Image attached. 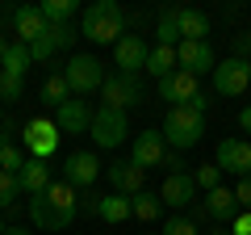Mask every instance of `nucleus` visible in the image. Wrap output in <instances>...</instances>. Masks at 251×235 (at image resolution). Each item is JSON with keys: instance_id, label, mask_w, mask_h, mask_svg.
<instances>
[{"instance_id": "2eb2a0df", "label": "nucleus", "mask_w": 251, "mask_h": 235, "mask_svg": "<svg viewBox=\"0 0 251 235\" xmlns=\"http://www.w3.org/2000/svg\"><path fill=\"white\" fill-rule=\"evenodd\" d=\"M130 160L138 164V168H159L163 160H168V143H163L159 130H143V135H134V143H130Z\"/></svg>"}, {"instance_id": "72a5a7b5", "label": "nucleus", "mask_w": 251, "mask_h": 235, "mask_svg": "<svg viewBox=\"0 0 251 235\" xmlns=\"http://www.w3.org/2000/svg\"><path fill=\"white\" fill-rule=\"evenodd\" d=\"M159 235H201V231H197V223H193V218L176 214V218H168V223L159 227Z\"/></svg>"}, {"instance_id": "37998d69", "label": "nucleus", "mask_w": 251, "mask_h": 235, "mask_svg": "<svg viewBox=\"0 0 251 235\" xmlns=\"http://www.w3.org/2000/svg\"><path fill=\"white\" fill-rule=\"evenodd\" d=\"M0 126H4V105H0Z\"/></svg>"}, {"instance_id": "7ed1b4c3", "label": "nucleus", "mask_w": 251, "mask_h": 235, "mask_svg": "<svg viewBox=\"0 0 251 235\" xmlns=\"http://www.w3.org/2000/svg\"><path fill=\"white\" fill-rule=\"evenodd\" d=\"M159 135L168 143V151H188V147H197L205 139V114H197L193 105H172L163 114Z\"/></svg>"}, {"instance_id": "a18cd8bd", "label": "nucleus", "mask_w": 251, "mask_h": 235, "mask_svg": "<svg viewBox=\"0 0 251 235\" xmlns=\"http://www.w3.org/2000/svg\"><path fill=\"white\" fill-rule=\"evenodd\" d=\"M247 97H251V88H247Z\"/></svg>"}, {"instance_id": "cd10ccee", "label": "nucleus", "mask_w": 251, "mask_h": 235, "mask_svg": "<svg viewBox=\"0 0 251 235\" xmlns=\"http://www.w3.org/2000/svg\"><path fill=\"white\" fill-rule=\"evenodd\" d=\"M130 206H134V218H143V223H155V218H159V210H163V202H159V193L143 189V193H134V198H130Z\"/></svg>"}, {"instance_id": "c9c22d12", "label": "nucleus", "mask_w": 251, "mask_h": 235, "mask_svg": "<svg viewBox=\"0 0 251 235\" xmlns=\"http://www.w3.org/2000/svg\"><path fill=\"white\" fill-rule=\"evenodd\" d=\"M230 235H251V210H239V218L230 223Z\"/></svg>"}, {"instance_id": "423d86ee", "label": "nucleus", "mask_w": 251, "mask_h": 235, "mask_svg": "<svg viewBox=\"0 0 251 235\" xmlns=\"http://www.w3.org/2000/svg\"><path fill=\"white\" fill-rule=\"evenodd\" d=\"M251 88V63L243 55H226L214 67V92L218 97H243Z\"/></svg>"}, {"instance_id": "b1692460", "label": "nucleus", "mask_w": 251, "mask_h": 235, "mask_svg": "<svg viewBox=\"0 0 251 235\" xmlns=\"http://www.w3.org/2000/svg\"><path fill=\"white\" fill-rule=\"evenodd\" d=\"M34 67V59H29V46L21 42H9V51H4V63H0V72L4 76H17V80H25V72Z\"/></svg>"}, {"instance_id": "bb28decb", "label": "nucleus", "mask_w": 251, "mask_h": 235, "mask_svg": "<svg viewBox=\"0 0 251 235\" xmlns=\"http://www.w3.org/2000/svg\"><path fill=\"white\" fill-rule=\"evenodd\" d=\"M63 101H72V88H67V80H63V72L59 76H46V80H42V105L59 109Z\"/></svg>"}, {"instance_id": "5701e85b", "label": "nucleus", "mask_w": 251, "mask_h": 235, "mask_svg": "<svg viewBox=\"0 0 251 235\" xmlns=\"http://www.w3.org/2000/svg\"><path fill=\"white\" fill-rule=\"evenodd\" d=\"M176 67H180L176 63V46H159V42H155L151 55H147V72H151L155 80H163V76H172Z\"/></svg>"}, {"instance_id": "9d476101", "label": "nucleus", "mask_w": 251, "mask_h": 235, "mask_svg": "<svg viewBox=\"0 0 251 235\" xmlns=\"http://www.w3.org/2000/svg\"><path fill=\"white\" fill-rule=\"evenodd\" d=\"M92 114H97V109L84 97H72V101H63V105L54 109V126H59V135H88Z\"/></svg>"}, {"instance_id": "79ce46f5", "label": "nucleus", "mask_w": 251, "mask_h": 235, "mask_svg": "<svg viewBox=\"0 0 251 235\" xmlns=\"http://www.w3.org/2000/svg\"><path fill=\"white\" fill-rule=\"evenodd\" d=\"M209 235H230V227H214V231H209Z\"/></svg>"}, {"instance_id": "4c0bfd02", "label": "nucleus", "mask_w": 251, "mask_h": 235, "mask_svg": "<svg viewBox=\"0 0 251 235\" xmlns=\"http://www.w3.org/2000/svg\"><path fill=\"white\" fill-rule=\"evenodd\" d=\"M163 168H168V172H184L188 164H184V155H180V151H168V160H163Z\"/></svg>"}, {"instance_id": "39448f33", "label": "nucleus", "mask_w": 251, "mask_h": 235, "mask_svg": "<svg viewBox=\"0 0 251 235\" xmlns=\"http://www.w3.org/2000/svg\"><path fill=\"white\" fill-rule=\"evenodd\" d=\"M100 105L105 109H122V114H130L134 105H143V84H138V76H105V84H100Z\"/></svg>"}, {"instance_id": "2f4dec72", "label": "nucleus", "mask_w": 251, "mask_h": 235, "mask_svg": "<svg viewBox=\"0 0 251 235\" xmlns=\"http://www.w3.org/2000/svg\"><path fill=\"white\" fill-rule=\"evenodd\" d=\"M25 160H29V155L21 151L17 143H9V147H0V168H4V172H13V176H17V172L25 168Z\"/></svg>"}, {"instance_id": "f03ea898", "label": "nucleus", "mask_w": 251, "mask_h": 235, "mask_svg": "<svg viewBox=\"0 0 251 235\" xmlns=\"http://www.w3.org/2000/svg\"><path fill=\"white\" fill-rule=\"evenodd\" d=\"M80 34L88 42H100V46H117L126 38V13L117 0H92L80 17Z\"/></svg>"}, {"instance_id": "4be33fe9", "label": "nucleus", "mask_w": 251, "mask_h": 235, "mask_svg": "<svg viewBox=\"0 0 251 235\" xmlns=\"http://www.w3.org/2000/svg\"><path fill=\"white\" fill-rule=\"evenodd\" d=\"M97 218H105V223H126V218H134V206H130V198H122V193H105L97 206Z\"/></svg>"}, {"instance_id": "6ab92c4d", "label": "nucleus", "mask_w": 251, "mask_h": 235, "mask_svg": "<svg viewBox=\"0 0 251 235\" xmlns=\"http://www.w3.org/2000/svg\"><path fill=\"white\" fill-rule=\"evenodd\" d=\"M13 34H17L21 46H34L38 38L46 34V17L34 9V4H21V9H13Z\"/></svg>"}, {"instance_id": "f8f14e48", "label": "nucleus", "mask_w": 251, "mask_h": 235, "mask_svg": "<svg viewBox=\"0 0 251 235\" xmlns=\"http://www.w3.org/2000/svg\"><path fill=\"white\" fill-rule=\"evenodd\" d=\"M100 176V160L92 151H72L63 160V181L72 185V189H92Z\"/></svg>"}, {"instance_id": "7c9ffc66", "label": "nucleus", "mask_w": 251, "mask_h": 235, "mask_svg": "<svg viewBox=\"0 0 251 235\" xmlns=\"http://www.w3.org/2000/svg\"><path fill=\"white\" fill-rule=\"evenodd\" d=\"M193 181H197V189L214 193L218 185H222V168H218L214 160H209V164H197V172H193Z\"/></svg>"}, {"instance_id": "c03bdc74", "label": "nucleus", "mask_w": 251, "mask_h": 235, "mask_svg": "<svg viewBox=\"0 0 251 235\" xmlns=\"http://www.w3.org/2000/svg\"><path fill=\"white\" fill-rule=\"evenodd\" d=\"M4 231H9V227H4V218H0V235H4Z\"/></svg>"}, {"instance_id": "c756f323", "label": "nucleus", "mask_w": 251, "mask_h": 235, "mask_svg": "<svg viewBox=\"0 0 251 235\" xmlns=\"http://www.w3.org/2000/svg\"><path fill=\"white\" fill-rule=\"evenodd\" d=\"M21 202V181L13 176V172L0 168V210H13Z\"/></svg>"}, {"instance_id": "f3484780", "label": "nucleus", "mask_w": 251, "mask_h": 235, "mask_svg": "<svg viewBox=\"0 0 251 235\" xmlns=\"http://www.w3.org/2000/svg\"><path fill=\"white\" fill-rule=\"evenodd\" d=\"M176 63L201 80L205 72L214 76V67H218V55H214V46H209V42H180V46H176Z\"/></svg>"}, {"instance_id": "f257e3e1", "label": "nucleus", "mask_w": 251, "mask_h": 235, "mask_svg": "<svg viewBox=\"0 0 251 235\" xmlns=\"http://www.w3.org/2000/svg\"><path fill=\"white\" fill-rule=\"evenodd\" d=\"M29 218L42 231H63L80 218V189H72L67 181H50V189L29 198Z\"/></svg>"}, {"instance_id": "a878e982", "label": "nucleus", "mask_w": 251, "mask_h": 235, "mask_svg": "<svg viewBox=\"0 0 251 235\" xmlns=\"http://www.w3.org/2000/svg\"><path fill=\"white\" fill-rule=\"evenodd\" d=\"M75 38H80V29H75L72 21H67V26H46V34H42V42L50 46L54 55H59V51H72V42H75Z\"/></svg>"}, {"instance_id": "aec40b11", "label": "nucleus", "mask_w": 251, "mask_h": 235, "mask_svg": "<svg viewBox=\"0 0 251 235\" xmlns=\"http://www.w3.org/2000/svg\"><path fill=\"white\" fill-rule=\"evenodd\" d=\"M17 181H21V193H29V198H38V193L50 189V164L46 160H25V168L17 172Z\"/></svg>"}, {"instance_id": "ea45409f", "label": "nucleus", "mask_w": 251, "mask_h": 235, "mask_svg": "<svg viewBox=\"0 0 251 235\" xmlns=\"http://www.w3.org/2000/svg\"><path fill=\"white\" fill-rule=\"evenodd\" d=\"M4 235H29V231H25V227H9V231H4Z\"/></svg>"}, {"instance_id": "412c9836", "label": "nucleus", "mask_w": 251, "mask_h": 235, "mask_svg": "<svg viewBox=\"0 0 251 235\" xmlns=\"http://www.w3.org/2000/svg\"><path fill=\"white\" fill-rule=\"evenodd\" d=\"M176 26H180V42H209V17L197 9H176Z\"/></svg>"}, {"instance_id": "6e6552de", "label": "nucleus", "mask_w": 251, "mask_h": 235, "mask_svg": "<svg viewBox=\"0 0 251 235\" xmlns=\"http://www.w3.org/2000/svg\"><path fill=\"white\" fill-rule=\"evenodd\" d=\"M92 143L97 147H122L126 143V135H130V122H126V114L122 109H105L100 105L97 114H92Z\"/></svg>"}, {"instance_id": "9b49d317", "label": "nucleus", "mask_w": 251, "mask_h": 235, "mask_svg": "<svg viewBox=\"0 0 251 235\" xmlns=\"http://www.w3.org/2000/svg\"><path fill=\"white\" fill-rule=\"evenodd\" d=\"M214 164L226 172V176H239V181L251 176V143H247V139H222Z\"/></svg>"}, {"instance_id": "1a4fd4ad", "label": "nucleus", "mask_w": 251, "mask_h": 235, "mask_svg": "<svg viewBox=\"0 0 251 235\" xmlns=\"http://www.w3.org/2000/svg\"><path fill=\"white\" fill-rule=\"evenodd\" d=\"M159 97L168 101V109L172 105H193V101L201 97V80L193 72H184V67H176L172 76H163V80H159Z\"/></svg>"}, {"instance_id": "473e14b6", "label": "nucleus", "mask_w": 251, "mask_h": 235, "mask_svg": "<svg viewBox=\"0 0 251 235\" xmlns=\"http://www.w3.org/2000/svg\"><path fill=\"white\" fill-rule=\"evenodd\" d=\"M21 97H25V80L0 72V105H4V101H21Z\"/></svg>"}, {"instance_id": "e433bc0d", "label": "nucleus", "mask_w": 251, "mask_h": 235, "mask_svg": "<svg viewBox=\"0 0 251 235\" xmlns=\"http://www.w3.org/2000/svg\"><path fill=\"white\" fill-rule=\"evenodd\" d=\"M97 206H100V198H97L92 189H84V193H80V214H97Z\"/></svg>"}, {"instance_id": "f704fd0d", "label": "nucleus", "mask_w": 251, "mask_h": 235, "mask_svg": "<svg viewBox=\"0 0 251 235\" xmlns=\"http://www.w3.org/2000/svg\"><path fill=\"white\" fill-rule=\"evenodd\" d=\"M234 202H239V210H251V176H243L234 185Z\"/></svg>"}, {"instance_id": "a19ab883", "label": "nucleus", "mask_w": 251, "mask_h": 235, "mask_svg": "<svg viewBox=\"0 0 251 235\" xmlns=\"http://www.w3.org/2000/svg\"><path fill=\"white\" fill-rule=\"evenodd\" d=\"M4 51H9V42H4V34H0V63H4Z\"/></svg>"}, {"instance_id": "0eeeda50", "label": "nucleus", "mask_w": 251, "mask_h": 235, "mask_svg": "<svg viewBox=\"0 0 251 235\" xmlns=\"http://www.w3.org/2000/svg\"><path fill=\"white\" fill-rule=\"evenodd\" d=\"M59 126H54V118H29L25 130H21V143H25L29 160H50L59 151Z\"/></svg>"}, {"instance_id": "c85d7f7f", "label": "nucleus", "mask_w": 251, "mask_h": 235, "mask_svg": "<svg viewBox=\"0 0 251 235\" xmlns=\"http://www.w3.org/2000/svg\"><path fill=\"white\" fill-rule=\"evenodd\" d=\"M155 38H159V46H180L176 9H163V13H159V26H155Z\"/></svg>"}, {"instance_id": "393cba45", "label": "nucleus", "mask_w": 251, "mask_h": 235, "mask_svg": "<svg viewBox=\"0 0 251 235\" xmlns=\"http://www.w3.org/2000/svg\"><path fill=\"white\" fill-rule=\"evenodd\" d=\"M38 13L46 17V26H67V21L80 13V4H75V0H42Z\"/></svg>"}, {"instance_id": "ddd939ff", "label": "nucleus", "mask_w": 251, "mask_h": 235, "mask_svg": "<svg viewBox=\"0 0 251 235\" xmlns=\"http://www.w3.org/2000/svg\"><path fill=\"white\" fill-rule=\"evenodd\" d=\"M159 202L172 210H184L197 202V181H193V172H168L159 185Z\"/></svg>"}, {"instance_id": "58836bf2", "label": "nucleus", "mask_w": 251, "mask_h": 235, "mask_svg": "<svg viewBox=\"0 0 251 235\" xmlns=\"http://www.w3.org/2000/svg\"><path fill=\"white\" fill-rule=\"evenodd\" d=\"M239 126H243V130H247V135H251V105H247V109H243V114H239Z\"/></svg>"}, {"instance_id": "a211bd4d", "label": "nucleus", "mask_w": 251, "mask_h": 235, "mask_svg": "<svg viewBox=\"0 0 251 235\" xmlns=\"http://www.w3.org/2000/svg\"><path fill=\"white\" fill-rule=\"evenodd\" d=\"M201 210H205V218H214L218 227H230L234 218H239V202H234V189H226V185H218L214 193H205V202H201Z\"/></svg>"}, {"instance_id": "dca6fc26", "label": "nucleus", "mask_w": 251, "mask_h": 235, "mask_svg": "<svg viewBox=\"0 0 251 235\" xmlns=\"http://www.w3.org/2000/svg\"><path fill=\"white\" fill-rule=\"evenodd\" d=\"M147 55H151V46H147L138 34H126L122 42L113 46V59H117V72H122V76L147 72Z\"/></svg>"}, {"instance_id": "4468645a", "label": "nucleus", "mask_w": 251, "mask_h": 235, "mask_svg": "<svg viewBox=\"0 0 251 235\" xmlns=\"http://www.w3.org/2000/svg\"><path fill=\"white\" fill-rule=\"evenodd\" d=\"M105 176H109V185H113V193H122V198H134V193L147 189V172L138 168L134 160H113L105 168Z\"/></svg>"}, {"instance_id": "20e7f679", "label": "nucleus", "mask_w": 251, "mask_h": 235, "mask_svg": "<svg viewBox=\"0 0 251 235\" xmlns=\"http://www.w3.org/2000/svg\"><path fill=\"white\" fill-rule=\"evenodd\" d=\"M63 80L72 88V97H92L105 84V63H100L97 55H72L67 67H63Z\"/></svg>"}]
</instances>
